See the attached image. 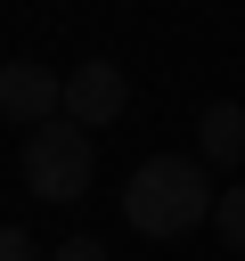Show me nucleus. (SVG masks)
<instances>
[{
    "label": "nucleus",
    "mask_w": 245,
    "mask_h": 261,
    "mask_svg": "<svg viewBox=\"0 0 245 261\" xmlns=\"http://www.w3.org/2000/svg\"><path fill=\"white\" fill-rule=\"evenodd\" d=\"M90 179H98V147H90V130L82 122H41V130H24V188L41 196V204H82L90 196Z\"/></svg>",
    "instance_id": "2"
},
{
    "label": "nucleus",
    "mask_w": 245,
    "mask_h": 261,
    "mask_svg": "<svg viewBox=\"0 0 245 261\" xmlns=\"http://www.w3.org/2000/svg\"><path fill=\"white\" fill-rule=\"evenodd\" d=\"M220 188L204 179V155H147L122 179V220L139 237H188L196 220H212Z\"/></svg>",
    "instance_id": "1"
},
{
    "label": "nucleus",
    "mask_w": 245,
    "mask_h": 261,
    "mask_svg": "<svg viewBox=\"0 0 245 261\" xmlns=\"http://www.w3.org/2000/svg\"><path fill=\"white\" fill-rule=\"evenodd\" d=\"M196 155L204 163H245V106L237 98H212L196 114Z\"/></svg>",
    "instance_id": "5"
},
{
    "label": "nucleus",
    "mask_w": 245,
    "mask_h": 261,
    "mask_svg": "<svg viewBox=\"0 0 245 261\" xmlns=\"http://www.w3.org/2000/svg\"><path fill=\"white\" fill-rule=\"evenodd\" d=\"M49 261H106V245H98V237H65Z\"/></svg>",
    "instance_id": "7"
},
{
    "label": "nucleus",
    "mask_w": 245,
    "mask_h": 261,
    "mask_svg": "<svg viewBox=\"0 0 245 261\" xmlns=\"http://www.w3.org/2000/svg\"><path fill=\"white\" fill-rule=\"evenodd\" d=\"M212 228H220V245H229V253H245V188H220Z\"/></svg>",
    "instance_id": "6"
},
{
    "label": "nucleus",
    "mask_w": 245,
    "mask_h": 261,
    "mask_svg": "<svg viewBox=\"0 0 245 261\" xmlns=\"http://www.w3.org/2000/svg\"><path fill=\"white\" fill-rule=\"evenodd\" d=\"M0 114L24 122V130H41V122L65 114V82H57L49 65H33V57H8V65H0Z\"/></svg>",
    "instance_id": "4"
},
{
    "label": "nucleus",
    "mask_w": 245,
    "mask_h": 261,
    "mask_svg": "<svg viewBox=\"0 0 245 261\" xmlns=\"http://www.w3.org/2000/svg\"><path fill=\"white\" fill-rule=\"evenodd\" d=\"M0 261H33V237H24L16 220H0Z\"/></svg>",
    "instance_id": "8"
},
{
    "label": "nucleus",
    "mask_w": 245,
    "mask_h": 261,
    "mask_svg": "<svg viewBox=\"0 0 245 261\" xmlns=\"http://www.w3.org/2000/svg\"><path fill=\"white\" fill-rule=\"evenodd\" d=\"M122 106H131V82H122L114 57H82V65L65 73V122L106 130V122H122Z\"/></svg>",
    "instance_id": "3"
}]
</instances>
